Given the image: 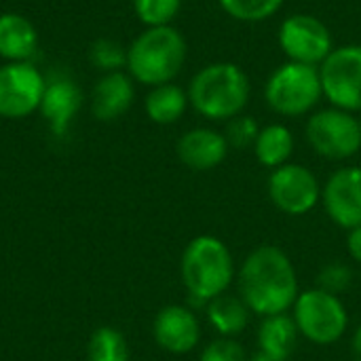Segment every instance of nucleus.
<instances>
[{"label":"nucleus","mask_w":361,"mask_h":361,"mask_svg":"<svg viewBox=\"0 0 361 361\" xmlns=\"http://www.w3.org/2000/svg\"><path fill=\"white\" fill-rule=\"evenodd\" d=\"M328 216L343 228L361 226V167H343L330 176L324 190Z\"/></svg>","instance_id":"obj_12"},{"label":"nucleus","mask_w":361,"mask_h":361,"mask_svg":"<svg viewBox=\"0 0 361 361\" xmlns=\"http://www.w3.org/2000/svg\"><path fill=\"white\" fill-rule=\"evenodd\" d=\"M152 334L161 349L169 353H188L197 347L201 330L190 309L171 305L154 317Z\"/></svg>","instance_id":"obj_13"},{"label":"nucleus","mask_w":361,"mask_h":361,"mask_svg":"<svg viewBox=\"0 0 361 361\" xmlns=\"http://www.w3.org/2000/svg\"><path fill=\"white\" fill-rule=\"evenodd\" d=\"M351 281V271L347 267H341V264H332L328 269L322 271L319 275V283L322 288L319 290H326L330 294H336L341 290H345Z\"/></svg>","instance_id":"obj_28"},{"label":"nucleus","mask_w":361,"mask_h":361,"mask_svg":"<svg viewBox=\"0 0 361 361\" xmlns=\"http://www.w3.org/2000/svg\"><path fill=\"white\" fill-rule=\"evenodd\" d=\"M353 357H355V361H361V326L353 336Z\"/></svg>","instance_id":"obj_30"},{"label":"nucleus","mask_w":361,"mask_h":361,"mask_svg":"<svg viewBox=\"0 0 361 361\" xmlns=\"http://www.w3.org/2000/svg\"><path fill=\"white\" fill-rule=\"evenodd\" d=\"M178 157L180 161L197 171H207L218 167L228 152V142L224 133H218L207 127H197L186 131L178 140Z\"/></svg>","instance_id":"obj_16"},{"label":"nucleus","mask_w":361,"mask_h":361,"mask_svg":"<svg viewBox=\"0 0 361 361\" xmlns=\"http://www.w3.org/2000/svg\"><path fill=\"white\" fill-rule=\"evenodd\" d=\"M188 102L209 121H231L250 102V78L233 61H216L201 68L188 85Z\"/></svg>","instance_id":"obj_3"},{"label":"nucleus","mask_w":361,"mask_h":361,"mask_svg":"<svg viewBox=\"0 0 361 361\" xmlns=\"http://www.w3.org/2000/svg\"><path fill=\"white\" fill-rule=\"evenodd\" d=\"M91 63L102 70L104 74L108 72H121L123 68H127V49L110 38H99L91 44L89 51Z\"/></svg>","instance_id":"obj_25"},{"label":"nucleus","mask_w":361,"mask_h":361,"mask_svg":"<svg viewBox=\"0 0 361 361\" xmlns=\"http://www.w3.org/2000/svg\"><path fill=\"white\" fill-rule=\"evenodd\" d=\"M233 279V258L228 247L209 235L197 237L182 254V281L192 298L214 300L224 294Z\"/></svg>","instance_id":"obj_4"},{"label":"nucleus","mask_w":361,"mask_h":361,"mask_svg":"<svg viewBox=\"0 0 361 361\" xmlns=\"http://www.w3.org/2000/svg\"><path fill=\"white\" fill-rule=\"evenodd\" d=\"M135 99V87L133 78L129 74L121 72H108L104 74L91 93V112L97 121L110 123L121 118Z\"/></svg>","instance_id":"obj_15"},{"label":"nucleus","mask_w":361,"mask_h":361,"mask_svg":"<svg viewBox=\"0 0 361 361\" xmlns=\"http://www.w3.org/2000/svg\"><path fill=\"white\" fill-rule=\"evenodd\" d=\"M182 0H133V11L137 19L148 27L171 25L180 13Z\"/></svg>","instance_id":"obj_24"},{"label":"nucleus","mask_w":361,"mask_h":361,"mask_svg":"<svg viewBox=\"0 0 361 361\" xmlns=\"http://www.w3.org/2000/svg\"><path fill=\"white\" fill-rule=\"evenodd\" d=\"M218 2L226 15L245 23L271 19L283 4V0H218Z\"/></svg>","instance_id":"obj_23"},{"label":"nucleus","mask_w":361,"mask_h":361,"mask_svg":"<svg viewBox=\"0 0 361 361\" xmlns=\"http://www.w3.org/2000/svg\"><path fill=\"white\" fill-rule=\"evenodd\" d=\"M294 322L311 343L332 345L347 330V311L336 294L326 290H309L298 294L294 302Z\"/></svg>","instance_id":"obj_6"},{"label":"nucleus","mask_w":361,"mask_h":361,"mask_svg":"<svg viewBox=\"0 0 361 361\" xmlns=\"http://www.w3.org/2000/svg\"><path fill=\"white\" fill-rule=\"evenodd\" d=\"M201 361H247V355L239 343L231 338H220L205 347V351L201 353Z\"/></svg>","instance_id":"obj_27"},{"label":"nucleus","mask_w":361,"mask_h":361,"mask_svg":"<svg viewBox=\"0 0 361 361\" xmlns=\"http://www.w3.org/2000/svg\"><path fill=\"white\" fill-rule=\"evenodd\" d=\"M269 197L283 214L302 216L317 205L322 188L311 169H307L305 165L286 163L271 173Z\"/></svg>","instance_id":"obj_11"},{"label":"nucleus","mask_w":361,"mask_h":361,"mask_svg":"<svg viewBox=\"0 0 361 361\" xmlns=\"http://www.w3.org/2000/svg\"><path fill=\"white\" fill-rule=\"evenodd\" d=\"M186 53V40L173 25L146 27L127 47V74L150 89L167 85L182 72Z\"/></svg>","instance_id":"obj_2"},{"label":"nucleus","mask_w":361,"mask_h":361,"mask_svg":"<svg viewBox=\"0 0 361 361\" xmlns=\"http://www.w3.org/2000/svg\"><path fill=\"white\" fill-rule=\"evenodd\" d=\"M254 150H256V159L262 165L277 169V167L286 165L288 159L292 157L294 135L286 125H279V123L267 125L260 129L256 144H254Z\"/></svg>","instance_id":"obj_20"},{"label":"nucleus","mask_w":361,"mask_h":361,"mask_svg":"<svg viewBox=\"0 0 361 361\" xmlns=\"http://www.w3.org/2000/svg\"><path fill=\"white\" fill-rule=\"evenodd\" d=\"M349 252L357 262H361V226L353 228L349 235Z\"/></svg>","instance_id":"obj_29"},{"label":"nucleus","mask_w":361,"mask_h":361,"mask_svg":"<svg viewBox=\"0 0 361 361\" xmlns=\"http://www.w3.org/2000/svg\"><path fill=\"white\" fill-rule=\"evenodd\" d=\"M324 97L334 108L361 112V44L334 47L319 66Z\"/></svg>","instance_id":"obj_8"},{"label":"nucleus","mask_w":361,"mask_h":361,"mask_svg":"<svg viewBox=\"0 0 361 361\" xmlns=\"http://www.w3.org/2000/svg\"><path fill=\"white\" fill-rule=\"evenodd\" d=\"M47 78L32 61H6L0 66V116L25 118L40 108Z\"/></svg>","instance_id":"obj_10"},{"label":"nucleus","mask_w":361,"mask_h":361,"mask_svg":"<svg viewBox=\"0 0 361 361\" xmlns=\"http://www.w3.org/2000/svg\"><path fill=\"white\" fill-rule=\"evenodd\" d=\"M260 133V127L256 123V118L252 116H245V114H239L235 118L228 121V127H226V142L228 146H235V148H245V146H254L256 144V137Z\"/></svg>","instance_id":"obj_26"},{"label":"nucleus","mask_w":361,"mask_h":361,"mask_svg":"<svg viewBox=\"0 0 361 361\" xmlns=\"http://www.w3.org/2000/svg\"><path fill=\"white\" fill-rule=\"evenodd\" d=\"M324 97L322 74L317 66L286 61L264 85V99L269 108L281 116L309 114Z\"/></svg>","instance_id":"obj_5"},{"label":"nucleus","mask_w":361,"mask_h":361,"mask_svg":"<svg viewBox=\"0 0 361 361\" xmlns=\"http://www.w3.org/2000/svg\"><path fill=\"white\" fill-rule=\"evenodd\" d=\"M207 315L220 334L233 336V334H239L247 324V305L241 298L220 294L214 300H209Z\"/></svg>","instance_id":"obj_21"},{"label":"nucleus","mask_w":361,"mask_h":361,"mask_svg":"<svg viewBox=\"0 0 361 361\" xmlns=\"http://www.w3.org/2000/svg\"><path fill=\"white\" fill-rule=\"evenodd\" d=\"M296 341H298V326L286 313L267 317L258 332L260 353L279 360H290V355L296 349Z\"/></svg>","instance_id":"obj_18"},{"label":"nucleus","mask_w":361,"mask_h":361,"mask_svg":"<svg viewBox=\"0 0 361 361\" xmlns=\"http://www.w3.org/2000/svg\"><path fill=\"white\" fill-rule=\"evenodd\" d=\"M188 104H190L188 93L173 82L152 87L144 99L146 114L157 125H171V123L180 121L182 114L186 112Z\"/></svg>","instance_id":"obj_19"},{"label":"nucleus","mask_w":361,"mask_h":361,"mask_svg":"<svg viewBox=\"0 0 361 361\" xmlns=\"http://www.w3.org/2000/svg\"><path fill=\"white\" fill-rule=\"evenodd\" d=\"M89 361H129V347L125 336L114 328H97L87 347Z\"/></svg>","instance_id":"obj_22"},{"label":"nucleus","mask_w":361,"mask_h":361,"mask_svg":"<svg viewBox=\"0 0 361 361\" xmlns=\"http://www.w3.org/2000/svg\"><path fill=\"white\" fill-rule=\"evenodd\" d=\"M307 140L313 150L326 159L343 161L357 154L361 148L360 118L343 108H326L311 114L307 123Z\"/></svg>","instance_id":"obj_7"},{"label":"nucleus","mask_w":361,"mask_h":361,"mask_svg":"<svg viewBox=\"0 0 361 361\" xmlns=\"http://www.w3.org/2000/svg\"><path fill=\"white\" fill-rule=\"evenodd\" d=\"M279 47L283 49L288 61L319 68L334 51V40L330 27L319 17L309 13H296L281 21Z\"/></svg>","instance_id":"obj_9"},{"label":"nucleus","mask_w":361,"mask_h":361,"mask_svg":"<svg viewBox=\"0 0 361 361\" xmlns=\"http://www.w3.org/2000/svg\"><path fill=\"white\" fill-rule=\"evenodd\" d=\"M250 361H288V360H279V357H271V355H267V353H256L254 357Z\"/></svg>","instance_id":"obj_31"},{"label":"nucleus","mask_w":361,"mask_h":361,"mask_svg":"<svg viewBox=\"0 0 361 361\" xmlns=\"http://www.w3.org/2000/svg\"><path fill=\"white\" fill-rule=\"evenodd\" d=\"M360 127H361V116H360Z\"/></svg>","instance_id":"obj_32"},{"label":"nucleus","mask_w":361,"mask_h":361,"mask_svg":"<svg viewBox=\"0 0 361 361\" xmlns=\"http://www.w3.org/2000/svg\"><path fill=\"white\" fill-rule=\"evenodd\" d=\"M38 47L34 23L19 13L0 15V57L6 61H30Z\"/></svg>","instance_id":"obj_17"},{"label":"nucleus","mask_w":361,"mask_h":361,"mask_svg":"<svg viewBox=\"0 0 361 361\" xmlns=\"http://www.w3.org/2000/svg\"><path fill=\"white\" fill-rule=\"evenodd\" d=\"M82 106V93L78 85L70 78H53L47 82L40 114L49 123L53 135L63 137Z\"/></svg>","instance_id":"obj_14"},{"label":"nucleus","mask_w":361,"mask_h":361,"mask_svg":"<svg viewBox=\"0 0 361 361\" xmlns=\"http://www.w3.org/2000/svg\"><path fill=\"white\" fill-rule=\"evenodd\" d=\"M239 290L250 311L264 317L281 315L298 298L296 271L279 247L262 245L245 258L239 273Z\"/></svg>","instance_id":"obj_1"}]
</instances>
